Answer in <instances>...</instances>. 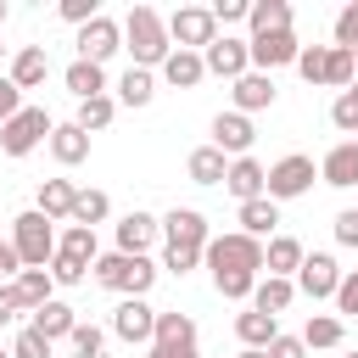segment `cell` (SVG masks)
<instances>
[{
    "instance_id": "cell-1",
    "label": "cell",
    "mask_w": 358,
    "mask_h": 358,
    "mask_svg": "<svg viewBox=\"0 0 358 358\" xmlns=\"http://www.w3.org/2000/svg\"><path fill=\"white\" fill-rule=\"evenodd\" d=\"M207 268H213V285H218V296H229V302H246L252 296V285H257V268H263V241H252V235H213L207 241Z\"/></svg>"
},
{
    "instance_id": "cell-2",
    "label": "cell",
    "mask_w": 358,
    "mask_h": 358,
    "mask_svg": "<svg viewBox=\"0 0 358 358\" xmlns=\"http://www.w3.org/2000/svg\"><path fill=\"white\" fill-rule=\"evenodd\" d=\"M123 39H129V50H134V67H162L168 56H173V39H168V22L151 11V6H134L129 17H123Z\"/></svg>"
},
{
    "instance_id": "cell-3",
    "label": "cell",
    "mask_w": 358,
    "mask_h": 358,
    "mask_svg": "<svg viewBox=\"0 0 358 358\" xmlns=\"http://www.w3.org/2000/svg\"><path fill=\"white\" fill-rule=\"evenodd\" d=\"M11 252H17L22 268H50V257H56V229H50V218H45L39 207H28V213L11 218Z\"/></svg>"
},
{
    "instance_id": "cell-4",
    "label": "cell",
    "mask_w": 358,
    "mask_h": 358,
    "mask_svg": "<svg viewBox=\"0 0 358 358\" xmlns=\"http://www.w3.org/2000/svg\"><path fill=\"white\" fill-rule=\"evenodd\" d=\"M90 268H95V280H101L106 291H123V296H145L151 280H157V263H151V257H129V252H106V257H95Z\"/></svg>"
},
{
    "instance_id": "cell-5",
    "label": "cell",
    "mask_w": 358,
    "mask_h": 358,
    "mask_svg": "<svg viewBox=\"0 0 358 358\" xmlns=\"http://www.w3.org/2000/svg\"><path fill=\"white\" fill-rule=\"evenodd\" d=\"M50 129H56V123H50L45 106H22L11 123H0V151H6V157H28L39 140H50Z\"/></svg>"
},
{
    "instance_id": "cell-6",
    "label": "cell",
    "mask_w": 358,
    "mask_h": 358,
    "mask_svg": "<svg viewBox=\"0 0 358 358\" xmlns=\"http://www.w3.org/2000/svg\"><path fill=\"white\" fill-rule=\"evenodd\" d=\"M308 190H313V157H302V151L280 157V162L263 173V196H268V201H291V196H308Z\"/></svg>"
},
{
    "instance_id": "cell-7",
    "label": "cell",
    "mask_w": 358,
    "mask_h": 358,
    "mask_svg": "<svg viewBox=\"0 0 358 358\" xmlns=\"http://www.w3.org/2000/svg\"><path fill=\"white\" fill-rule=\"evenodd\" d=\"M168 39H173L179 50H207V45L218 39V22H213L207 6H179V11L168 17Z\"/></svg>"
},
{
    "instance_id": "cell-8",
    "label": "cell",
    "mask_w": 358,
    "mask_h": 358,
    "mask_svg": "<svg viewBox=\"0 0 358 358\" xmlns=\"http://www.w3.org/2000/svg\"><path fill=\"white\" fill-rule=\"evenodd\" d=\"M157 224H162V241L179 246V252H207V241H213V229H207V218H201L196 207H173V213L157 218Z\"/></svg>"
},
{
    "instance_id": "cell-9",
    "label": "cell",
    "mask_w": 358,
    "mask_h": 358,
    "mask_svg": "<svg viewBox=\"0 0 358 358\" xmlns=\"http://www.w3.org/2000/svg\"><path fill=\"white\" fill-rule=\"evenodd\" d=\"M117 50H123V28H117L112 17H95V22H84V28H78V62L106 67Z\"/></svg>"
},
{
    "instance_id": "cell-10",
    "label": "cell",
    "mask_w": 358,
    "mask_h": 358,
    "mask_svg": "<svg viewBox=\"0 0 358 358\" xmlns=\"http://www.w3.org/2000/svg\"><path fill=\"white\" fill-rule=\"evenodd\" d=\"M112 330H117V341H151V330H157V308L145 302V296H123L117 308H112Z\"/></svg>"
},
{
    "instance_id": "cell-11",
    "label": "cell",
    "mask_w": 358,
    "mask_h": 358,
    "mask_svg": "<svg viewBox=\"0 0 358 358\" xmlns=\"http://www.w3.org/2000/svg\"><path fill=\"white\" fill-rule=\"evenodd\" d=\"M246 56H252V67H257V73H274V67L296 62V56H302V45H296V34H291V28H280V34L246 39Z\"/></svg>"
},
{
    "instance_id": "cell-12",
    "label": "cell",
    "mask_w": 358,
    "mask_h": 358,
    "mask_svg": "<svg viewBox=\"0 0 358 358\" xmlns=\"http://www.w3.org/2000/svg\"><path fill=\"white\" fill-rule=\"evenodd\" d=\"M302 296H336V285H341V268H336V257L330 252H313V257H302V268H296V280H291Z\"/></svg>"
},
{
    "instance_id": "cell-13",
    "label": "cell",
    "mask_w": 358,
    "mask_h": 358,
    "mask_svg": "<svg viewBox=\"0 0 358 358\" xmlns=\"http://www.w3.org/2000/svg\"><path fill=\"white\" fill-rule=\"evenodd\" d=\"M201 67L235 84L241 73H252V56H246V39H229V34H224V39H213V45L201 50Z\"/></svg>"
},
{
    "instance_id": "cell-14",
    "label": "cell",
    "mask_w": 358,
    "mask_h": 358,
    "mask_svg": "<svg viewBox=\"0 0 358 358\" xmlns=\"http://www.w3.org/2000/svg\"><path fill=\"white\" fill-rule=\"evenodd\" d=\"M252 140H257V129H252L241 112H218V117H213V151H224V157H246Z\"/></svg>"
},
{
    "instance_id": "cell-15",
    "label": "cell",
    "mask_w": 358,
    "mask_h": 358,
    "mask_svg": "<svg viewBox=\"0 0 358 358\" xmlns=\"http://www.w3.org/2000/svg\"><path fill=\"white\" fill-rule=\"evenodd\" d=\"M319 179H324V185H336V190H352V185H358V140L330 145V151H324V162H319Z\"/></svg>"
},
{
    "instance_id": "cell-16",
    "label": "cell",
    "mask_w": 358,
    "mask_h": 358,
    "mask_svg": "<svg viewBox=\"0 0 358 358\" xmlns=\"http://www.w3.org/2000/svg\"><path fill=\"white\" fill-rule=\"evenodd\" d=\"M162 235V224L151 218V213H123L117 218V252H129V257H145V246Z\"/></svg>"
},
{
    "instance_id": "cell-17",
    "label": "cell",
    "mask_w": 358,
    "mask_h": 358,
    "mask_svg": "<svg viewBox=\"0 0 358 358\" xmlns=\"http://www.w3.org/2000/svg\"><path fill=\"white\" fill-rule=\"evenodd\" d=\"M17 90H39L45 78H50V56H45V45H22L17 56H11V73H6Z\"/></svg>"
},
{
    "instance_id": "cell-18",
    "label": "cell",
    "mask_w": 358,
    "mask_h": 358,
    "mask_svg": "<svg viewBox=\"0 0 358 358\" xmlns=\"http://www.w3.org/2000/svg\"><path fill=\"white\" fill-rule=\"evenodd\" d=\"M302 241H291V235H268V246H263V268L274 274V280H291L296 268H302Z\"/></svg>"
},
{
    "instance_id": "cell-19",
    "label": "cell",
    "mask_w": 358,
    "mask_h": 358,
    "mask_svg": "<svg viewBox=\"0 0 358 358\" xmlns=\"http://www.w3.org/2000/svg\"><path fill=\"white\" fill-rule=\"evenodd\" d=\"M263 106H274V78L268 73H241L235 78V112L246 117V112H263Z\"/></svg>"
},
{
    "instance_id": "cell-20",
    "label": "cell",
    "mask_w": 358,
    "mask_h": 358,
    "mask_svg": "<svg viewBox=\"0 0 358 358\" xmlns=\"http://www.w3.org/2000/svg\"><path fill=\"white\" fill-rule=\"evenodd\" d=\"M50 157H56L62 168H78V162L90 157V134H84L78 123H56V129H50Z\"/></svg>"
},
{
    "instance_id": "cell-21",
    "label": "cell",
    "mask_w": 358,
    "mask_h": 358,
    "mask_svg": "<svg viewBox=\"0 0 358 358\" xmlns=\"http://www.w3.org/2000/svg\"><path fill=\"white\" fill-rule=\"evenodd\" d=\"M224 190H229L235 201H257V196H263V162L235 157V162H229V173H224Z\"/></svg>"
},
{
    "instance_id": "cell-22",
    "label": "cell",
    "mask_w": 358,
    "mask_h": 358,
    "mask_svg": "<svg viewBox=\"0 0 358 358\" xmlns=\"http://www.w3.org/2000/svg\"><path fill=\"white\" fill-rule=\"evenodd\" d=\"M162 78H168L173 90H196V84L207 78V67H201V50H173V56L162 62Z\"/></svg>"
},
{
    "instance_id": "cell-23",
    "label": "cell",
    "mask_w": 358,
    "mask_h": 358,
    "mask_svg": "<svg viewBox=\"0 0 358 358\" xmlns=\"http://www.w3.org/2000/svg\"><path fill=\"white\" fill-rule=\"evenodd\" d=\"M50 274L45 268H17V280H11V291H17V302H22V313H34V308H45L50 302Z\"/></svg>"
},
{
    "instance_id": "cell-24",
    "label": "cell",
    "mask_w": 358,
    "mask_h": 358,
    "mask_svg": "<svg viewBox=\"0 0 358 358\" xmlns=\"http://www.w3.org/2000/svg\"><path fill=\"white\" fill-rule=\"evenodd\" d=\"M291 296H296V285H291V280H274V274L252 285V308H257V313H268V319H280V313L291 308Z\"/></svg>"
},
{
    "instance_id": "cell-25",
    "label": "cell",
    "mask_w": 358,
    "mask_h": 358,
    "mask_svg": "<svg viewBox=\"0 0 358 358\" xmlns=\"http://www.w3.org/2000/svg\"><path fill=\"white\" fill-rule=\"evenodd\" d=\"M246 22H252V39H263V34H280V28H291V6H285V0H252Z\"/></svg>"
},
{
    "instance_id": "cell-26",
    "label": "cell",
    "mask_w": 358,
    "mask_h": 358,
    "mask_svg": "<svg viewBox=\"0 0 358 358\" xmlns=\"http://www.w3.org/2000/svg\"><path fill=\"white\" fill-rule=\"evenodd\" d=\"M274 224H280V201H268V196H257V201H241V235L263 241Z\"/></svg>"
},
{
    "instance_id": "cell-27",
    "label": "cell",
    "mask_w": 358,
    "mask_h": 358,
    "mask_svg": "<svg viewBox=\"0 0 358 358\" xmlns=\"http://www.w3.org/2000/svg\"><path fill=\"white\" fill-rule=\"evenodd\" d=\"M73 324H78V319H73V308L50 296L45 308H34V324H28V330H39L45 341H56V336H73Z\"/></svg>"
},
{
    "instance_id": "cell-28",
    "label": "cell",
    "mask_w": 358,
    "mask_h": 358,
    "mask_svg": "<svg viewBox=\"0 0 358 358\" xmlns=\"http://www.w3.org/2000/svg\"><path fill=\"white\" fill-rule=\"evenodd\" d=\"M62 78H67V90H73L78 101H95V95H106V67H95V62H73Z\"/></svg>"
},
{
    "instance_id": "cell-29",
    "label": "cell",
    "mask_w": 358,
    "mask_h": 358,
    "mask_svg": "<svg viewBox=\"0 0 358 358\" xmlns=\"http://www.w3.org/2000/svg\"><path fill=\"white\" fill-rule=\"evenodd\" d=\"M73 196H78L73 179H45L39 185V213L45 218H73Z\"/></svg>"
},
{
    "instance_id": "cell-30",
    "label": "cell",
    "mask_w": 358,
    "mask_h": 358,
    "mask_svg": "<svg viewBox=\"0 0 358 358\" xmlns=\"http://www.w3.org/2000/svg\"><path fill=\"white\" fill-rule=\"evenodd\" d=\"M235 336H241L246 347H257V352H263V347H268V341L280 336V319H268V313H257V308H246V313L235 319Z\"/></svg>"
},
{
    "instance_id": "cell-31",
    "label": "cell",
    "mask_w": 358,
    "mask_h": 358,
    "mask_svg": "<svg viewBox=\"0 0 358 358\" xmlns=\"http://www.w3.org/2000/svg\"><path fill=\"white\" fill-rule=\"evenodd\" d=\"M185 168H190V179H196V185H224V173H229L224 151H213V145H196Z\"/></svg>"
},
{
    "instance_id": "cell-32",
    "label": "cell",
    "mask_w": 358,
    "mask_h": 358,
    "mask_svg": "<svg viewBox=\"0 0 358 358\" xmlns=\"http://www.w3.org/2000/svg\"><path fill=\"white\" fill-rule=\"evenodd\" d=\"M151 95H157V78H151L145 67H129V73L117 78V101H123V106H151Z\"/></svg>"
},
{
    "instance_id": "cell-33",
    "label": "cell",
    "mask_w": 358,
    "mask_h": 358,
    "mask_svg": "<svg viewBox=\"0 0 358 358\" xmlns=\"http://www.w3.org/2000/svg\"><path fill=\"white\" fill-rule=\"evenodd\" d=\"M302 347L313 352V347H341V319L336 313H313L308 324H302Z\"/></svg>"
},
{
    "instance_id": "cell-34",
    "label": "cell",
    "mask_w": 358,
    "mask_h": 358,
    "mask_svg": "<svg viewBox=\"0 0 358 358\" xmlns=\"http://www.w3.org/2000/svg\"><path fill=\"white\" fill-rule=\"evenodd\" d=\"M352 78H358V56H352V50H341V45H330V50H324V84L347 90Z\"/></svg>"
},
{
    "instance_id": "cell-35",
    "label": "cell",
    "mask_w": 358,
    "mask_h": 358,
    "mask_svg": "<svg viewBox=\"0 0 358 358\" xmlns=\"http://www.w3.org/2000/svg\"><path fill=\"white\" fill-rule=\"evenodd\" d=\"M112 213V201H106V190H78L73 196V224H84V229H95L101 218Z\"/></svg>"
},
{
    "instance_id": "cell-36",
    "label": "cell",
    "mask_w": 358,
    "mask_h": 358,
    "mask_svg": "<svg viewBox=\"0 0 358 358\" xmlns=\"http://www.w3.org/2000/svg\"><path fill=\"white\" fill-rule=\"evenodd\" d=\"M56 252H62V257H73V263H84V268H90V263H95V229H84V224H73V229H67V235H62V241H56Z\"/></svg>"
},
{
    "instance_id": "cell-37",
    "label": "cell",
    "mask_w": 358,
    "mask_h": 358,
    "mask_svg": "<svg viewBox=\"0 0 358 358\" xmlns=\"http://www.w3.org/2000/svg\"><path fill=\"white\" fill-rule=\"evenodd\" d=\"M112 112H117V101H112V95H95V101H78V117H73V123L90 134V129H106Z\"/></svg>"
},
{
    "instance_id": "cell-38",
    "label": "cell",
    "mask_w": 358,
    "mask_h": 358,
    "mask_svg": "<svg viewBox=\"0 0 358 358\" xmlns=\"http://www.w3.org/2000/svg\"><path fill=\"white\" fill-rule=\"evenodd\" d=\"M151 341H196V319L190 313H157Z\"/></svg>"
},
{
    "instance_id": "cell-39",
    "label": "cell",
    "mask_w": 358,
    "mask_h": 358,
    "mask_svg": "<svg viewBox=\"0 0 358 358\" xmlns=\"http://www.w3.org/2000/svg\"><path fill=\"white\" fill-rule=\"evenodd\" d=\"M330 123L341 129V134H358V78L336 95V106H330Z\"/></svg>"
},
{
    "instance_id": "cell-40",
    "label": "cell",
    "mask_w": 358,
    "mask_h": 358,
    "mask_svg": "<svg viewBox=\"0 0 358 358\" xmlns=\"http://www.w3.org/2000/svg\"><path fill=\"white\" fill-rule=\"evenodd\" d=\"M67 341H73V352H78V358H101V352H106V336H101L95 324H73V336H67Z\"/></svg>"
},
{
    "instance_id": "cell-41",
    "label": "cell",
    "mask_w": 358,
    "mask_h": 358,
    "mask_svg": "<svg viewBox=\"0 0 358 358\" xmlns=\"http://www.w3.org/2000/svg\"><path fill=\"white\" fill-rule=\"evenodd\" d=\"M336 45H341V50H352V56H358V0H352V6H341V11H336Z\"/></svg>"
},
{
    "instance_id": "cell-42",
    "label": "cell",
    "mask_w": 358,
    "mask_h": 358,
    "mask_svg": "<svg viewBox=\"0 0 358 358\" xmlns=\"http://www.w3.org/2000/svg\"><path fill=\"white\" fill-rule=\"evenodd\" d=\"M324 50H330V45H302V56H296V73H302L308 84H324Z\"/></svg>"
},
{
    "instance_id": "cell-43",
    "label": "cell",
    "mask_w": 358,
    "mask_h": 358,
    "mask_svg": "<svg viewBox=\"0 0 358 358\" xmlns=\"http://www.w3.org/2000/svg\"><path fill=\"white\" fill-rule=\"evenodd\" d=\"M11 358H50V341H45L39 330H17V341H11Z\"/></svg>"
},
{
    "instance_id": "cell-44",
    "label": "cell",
    "mask_w": 358,
    "mask_h": 358,
    "mask_svg": "<svg viewBox=\"0 0 358 358\" xmlns=\"http://www.w3.org/2000/svg\"><path fill=\"white\" fill-rule=\"evenodd\" d=\"M45 274H50V280H56V285H78V280H84V263H73V257H62V252H56V257H50V268H45Z\"/></svg>"
},
{
    "instance_id": "cell-45",
    "label": "cell",
    "mask_w": 358,
    "mask_h": 358,
    "mask_svg": "<svg viewBox=\"0 0 358 358\" xmlns=\"http://www.w3.org/2000/svg\"><path fill=\"white\" fill-rule=\"evenodd\" d=\"M17 112H22V90H17V84L0 73V123H11Z\"/></svg>"
},
{
    "instance_id": "cell-46",
    "label": "cell",
    "mask_w": 358,
    "mask_h": 358,
    "mask_svg": "<svg viewBox=\"0 0 358 358\" xmlns=\"http://www.w3.org/2000/svg\"><path fill=\"white\" fill-rule=\"evenodd\" d=\"M268 358H308V347H302V336H274L268 347H263Z\"/></svg>"
},
{
    "instance_id": "cell-47",
    "label": "cell",
    "mask_w": 358,
    "mask_h": 358,
    "mask_svg": "<svg viewBox=\"0 0 358 358\" xmlns=\"http://www.w3.org/2000/svg\"><path fill=\"white\" fill-rule=\"evenodd\" d=\"M336 308H341V313H358V268L341 274V285H336Z\"/></svg>"
},
{
    "instance_id": "cell-48",
    "label": "cell",
    "mask_w": 358,
    "mask_h": 358,
    "mask_svg": "<svg viewBox=\"0 0 358 358\" xmlns=\"http://www.w3.org/2000/svg\"><path fill=\"white\" fill-rule=\"evenodd\" d=\"M62 17H67V22H78V28H84V22H95V17H101V11H95V0H62Z\"/></svg>"
},
{
    "instance_id": "cell-49",
    "label": "cell",
    "mask_w": 358,
    "mask_h": 358,
    "mask_svg": "<svg viewBox=\"0 0 358 358\" xmlns=\"http://www.w3.org/2000/svg\"><path fill=\"white\" fill-rule=\"evenodd\" d=\"M213 11V22H241L246 11H252V0H218V6H207Z\"/></svg>"
},
{
    "instance_id": "cell-50",
    "label": "cell",
    "mask_w": 358,
    "mask_h": 358,
    "mask_svg": "<svg viewBox=\"0 0 358 358\" xmlns=\"http://www.w3.org/2000/svg\"><path fill=\"white\" fill-rule=\"evenodd\" d=\"M196 263H201V252H179V246H168V252H162V268H173V274H190Z\"/></svg>"
},
{
    "instance_id": "cell-51",
    "label": "cell",
    "mask_w": 358,
    "mask_h": 358,
    "mask_svg": "<svg viewBox=\"0 0 358 358\" xmlns=\"http://www.w3.org/2000/svg\"><path fill=\"white\" fill-rule=\"evenodd\" d=\"M336 241H341V246H358V207L336 213Z\"/></svg>"
},
{
    "instance_id": "cell-52",
    "label": "cell",
    "mask_w": 358,
    "mask_h": 358,
    "mask_svg": "<svg viewBox=\"0 0 358 358\" xmlns=\"http://www.w3.org/2000/svg\"><path fill=\"white\" fill-rule=\"evenodd\" d=\"M145 358H196V341H151Z\"/></svg>"
},
{
    "instance_id": "cell-53",
    "label": "cell",
    "mask_w": 358,
    "mask_h": 358,
    "mask_svg": "<svg viewBox=\"0 0 358 358\" xmlns=\"http://www.w3.org/2000/svg\"><path fill=\"white\" fill-rule=\"evenodd\" d=\"M17 313H22V302H17V291H11V285H0V324H11Z\"/></svg>"
},
{
    "instance_id": "cell-54",
    "label": "cell",
    "mask_w": 358,
    "mask_h": 358,
    "mask_svg": "<svg viewBox=\"0 0 358 358\" xmlns=\"http://www.w3.org/2000/svg\"><path fill=\"white\" fill-rule=\"evenodd\" d=\"M22 263H17V252H11V241H0V274H17Z\"/></svg>"
},
{
    "instance_id": "cell-55",
    "label": "cell",
    "mask_w": 358,
    "mask_h": 358,
    "mask_svg": "<svg viewBox=\"0 0 358 358\" xmlns=\"http://www.w3.org/2000/svg\"><path fill=\"white\" fill-rule=\"evenodd\" d=\"M241 358H268V352H257V347H246V352H241Z\"/></svg>"
},
{
    "instance_id": "cell-56",
    "label": "cell",
    "mask_w": 358,
    "mask_h": 358,
    "mask_svg": "<svg viewBox=\"0 0 358 358\" xmlns=\"http://www.w3.org/2000/svg\"><path fill=\"white\" fill-rule=\"evenodd\" d=\"M0 22H6V0H0Z\"/></svg>"
},
{
    "instance_id": "cell-57",
    "label": "cell",
    "mask_w": 358,
    "mask_h": 358,
    "mask_svg": "<svg viewBox=\"0 0 358 358\" xmlns=\"http://www.w3.org/2000/svg\"><path fill=\"white\" fill-rule=\"evenodd\" d=\"M0 358H11V347H0Z\"/></svg>"
},
{
    "instance_id": "cell-58",
    "label": "cell",
    "mask_w": 358,
    "mask_h": 358,
    "mask_svg": "<svg viewBox=\"0 0 358 358\" xmlns=\"http://www.w3.org/2000/svg\"><path fill=\"white\" fill-rule=\"evenodd\" d=\"M347 358H358V352H347Z\"/></svg>"
},
{
    "instance_id": "cell-59",
    "label": "cell",
    "mask_w": 358,
    "mask_h": 358,
    "mask_svg": "<svg viewBox=\"0 0 358 358\" xmlns=\"http://www.w3.org/2000/svg\"><path fill=\"white\" fill-rule=\"evenodd\" d=\"M0 50H6V45H0Z\"/></svg>"
}]
</instances>
